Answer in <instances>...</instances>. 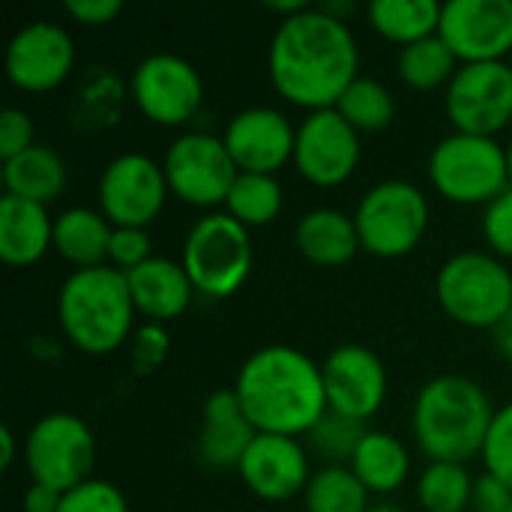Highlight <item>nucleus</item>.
<instances>
[{"label": "nucleus", "instance_id": "obj_6", "mask_svg": "<svg viewBox=\"0 0 512 512\" xmlns=\"http://www.w3.org/2000/svg\"><path fill=\"white\" fill-rule=\"evenodd\" d=\"M180 264L198 294L213 300L237 294L252 273L249 228L225 210L204 213L183 237Z\"/></svg>", "mask_w": 512, "mask_h": 512}, {"label": "nucleus", "instance_id": "obj_9", "mask_svg": "<svg viewBox=\"0 0 512 512\" xmlns=\"http://www.w3.org/2000/svg\"><path fill=\"white\" fill-rule=\"evenodd\" d=\"M24 465L33 483L69 492L93 477L96 435L78 414L48 411L24 435Z\"/></svg>", "mask_w": 512, "mask_h": 512}, {"label": "nucleus", "instance_id": "obj_26", "mask_svg": "<svg viewBox=\"0 0 512 512\" xmlns=\"http://www.w3.org/2000/svg\"><path fill=\"white\" fill-rule=\"evenodd\" d=\"M348 465L369 489V495H393L408 483L411 474L408 447L384 429H369Z\"/></svg>", "mask_w": 512, "mask_h": 512}, {"label": "nucleus", "instance_id": "obj_2", "mask_svg": "<svg viewBox=\"0 0 512 512\" xmlns=\"http://www.w3.org/2000/svg\"><path fill=\"white\" fill-rule=\"evenodd\" d=\"M234 393L258 432L300 438L330 411L321 366L291 345L252 351L234 378Z\"/></svg>", "mask_w": 512, "mask_h": 512}, {"label": "nucleus", "instance_id": "obj_24", "mask_svg": "<svg viewBox=\"0 0 512 512\" xmlns=\"http://www.w3.org/2000/svg\"><path fill=\"white\" fill-rule=\"evenodd\" d=\"M114 225L96 207H66L54 216V249L72 270L108 264Z\"/></svg>", "mask_w": 512, "mask_h": 512}, {"label": "nucleus", "instance_id": "obj_18", "mask_svg": "<svg viewBox=\"0 0 512 512\" xmlns=\"http://www.w3.org/2000/svg\"><path fill=\"white\" fill-rule=\"evenodd\" d=\"M222 141L240 171L276 174L294 162L297 126L273 105H249L225 123Z\"/></svg>", "mask_w": 512, "mask_h": 512}, {"label": "nucleus", "instance_id": "obj_41", "mask_svg": "<svg viewBox=\"0 0 512 512\" xmlns=\"http://www.w3.org/2000/svg\"><path fill=\"white\" fill-rule=\"evenodd\" d=\"M471 510L474 512H510L512 510V489L498 480L495 474L483 471L474 477V495H471Z\"/></svg>", "mask_w": 512, "mask_h": 512}, {"label": "nucleus", "instance_id": "obj_35", "mask_svg": "<svg viewBox=\"0 0 512 512\" xmlns=\"http://www.w3.org/2000/svg\"><path fill=\"white\" fill-rule=\"evenodd\" d=\"M57 512H129V504L111 480L90 477L81 486L63 492Z\"/></svg>", "mask_w": 512, "mask_h": 512}, {"label": "nucleus", "instance_id": "obj_15", "mask_svg": "<svg viewBox=\"0 0 512 512\" xmlns=\"http://www.w3.org/2000/svg\"><path fill=\"white\" fill-rule=\"evenodd\" d=\"M360 156V132L336 108L309 111L297 123L294 168L303 180L315 186H339L357 171Z\"/></svg>", "mask_w": 512, "mask_h": 512}, {"label": "nucleus", "instance_id": "obj_32", "mask_svg": "<svg viewBox=\"0 0 512 512\" xmlns=\"http://www.w3.org/2000/svg\"><path fill=\"white\" fill-rule=\"evenodd\" d=\"M336 111L357 132H378L396 120V96L384 81L372 75H357L339 96Z\"/></svg>", "mask_w": 512, "mask_h": 512}, {"label": "nucleus", "instance_id": "obj_16", "mask_svg": "<svg viewBox=\"0 0 512 512\" xmlns=\"http://www.w3.org/2000/svg\"><path fill=\"white\" fill-rule=\"evenodd\" d=\"M324 390H327V405L333 414L351 417V420H372L384 399H387V369L384 360L357 342L336 345L324 363Z\"/></svg>", "mask_w": 512, "mask_h": 512}, {"label": "nucleus", "instance_id": "obj_11", "mask_svg": "<svg viewBox=\"0 0 512 512\" xmlns=\"http://www.w3.org/2000/svg\"><path fill=\"white\" fill-rule=\"evenodd\" d=\"M129 99L156 126L189 123L204 102V78L192 60L174 51L141 57L129 75Z\"/></svg>", "mask_w": 512, "mask_h": 512}, {"label": "nucleus", "instance_id": "obj_21", "mask_svg": "<svg viewBox=\"0 0 512 512\" xmlns=\"http://www.w3.org/2000/svg\"><path fill=\"white\" fill-rule=\"evenodd\" d=\"M126 282H129L135 312L153 324L177 321L189 309L192 294H198L183 264L174 258H162V255H153L135 270H129Z\"/></svg>", "mask_w": 512, "mask_h": 512}, {"label": "nucleus", "instance_id": "obj_37", "mask_svg": "<svg viewBox=\"0 0 512 512\" xmlns=\"http://www.w3.org/2000/svg\"><path fill=\"white\" fill-rule=\"evenodd\" d=\"M168 351H171V336H168L165 324L144 321L141 327H135V333L129 339V357H132V369L138 375L156 372L165 363Z\"/></svg>", "mask_w": 512, "mask_h": 512}, {"label": "nucleus", "instance_id": "obj_50", "mask_svg": "<svg viewBox=\"0 0 512 512\" xmlns=\"http://www.w3.org/2000/svg\"><path fill=\"white\" fill-rule=\"evenodd\" d=\"M303 512H306V510H303Z\"/></svg>", "mask_w": 512, "mask_h": 512}, {"label": "nucleus", "instance_id": "obj_48", "mask_svg": "<svg viewBox=\"0 0 512 512\" xmlns=\"http://www.w3.org/2000/svg\"><path fill=\"white\" fill-rule=\"evenodd\" d=\"M366 512H408V510H402V507H393V504H375V507H369Z\"/></svg>", "mask_w": 512, "mask_h": 512}, {"label": "nucleus", "instance_id": "obj_49", "mask_svg": "<svg viewBox=\"0 0 512 512\" xmlns=\"http://www.w3.org/2000/svg\"><path fill=\"white\" fill-rule=\"evenodd\" d=\"M507 162H510V186H512V141L507 144Z\"/></svg>", "mask_w": 512, "mask_h": 512}, {"label": "nucleus", "instance_id": "obj_30", "mask_svg": "<svg viewBox=\"0 0 512 512\" xmlns=\"http://www.w3.org/2000/svg\"><path fill=\"white\" fill-rule=\"evenodd\" d=\"M282 204L285 195L276 174L240 171L225 198V213H231L246 228H258V225H270L282 213Z\"/></svg>", "mask_w": 512, "mask_h": 512}, {"label": "nucleus", "instance_id": "obj_51", "mask_svg": "<svg viewBox=\"0 0 512 512\" xmlns=\"http://www.w3.org/2000/svg\"><path fill=\"white\" fill-rule=\"evenodd\" d=\"M510 512H512V510H510Z\"/></svg>", "mask_w": 512, "mask_h": 512}, {"label": "nucleus", "instance_id": "obj_19", "mask_svg": "<svg viewBox=\"0 0 512 512\" xmlns=\"http://www.w3.org/2000/svg\"><path fill=\"white\" fill-rule=\"evenodd\" d=\"M237 471L246 489L270 504L291 501L294 495L306 492L312 480L309 453L300 444V438L270 435V432H258L252 438Z\"/></svg>", "mask_w": 512, "mask_h": 512}, {"label": "nucleus", "instance_id": "obj_8", "mask_svg": "<svg viewBox=\"0 0 512 512\" xmlns=\"http://www.w3.org/2000/svg\"><path fill=\"white\" fill-rule=\"evenodd\" d=\"M351 216L366 252L402 258L414 252L429 231V198L417 183L390 177L369 186Z\"/></svg>", "mask_w": 512, "mask_h": 512}, {"label": "nucleus", "instance_id": "obj_46", "mask_svg": "<svg viewBox=\"0 0 512 512\" xmlns=\"http://www.w3.org/2000/svg\"><path fill=\"white\" fill-rule=\"evenodd\" d=\"M264 6H267L270 12H279L282 18H291V15H297V12L309 9L312 3H306V0H267Z\"/></svg>", "mask_w": 512, "mask_h": 512}, {"label": "nucleus", "instance_id": "obj_1", "mask_svg": "<svg viewBox=\"0 0 512 512\" xmlns=\"http://www.w3.org/2000/svg\"><path fill=\"white\" fill-rule=\"evenodd\" d=\"M270 84L288 102L321 111L336 108L345 87L360 75V48L348 21L321 6L282 18L267 48Z\"/></svg>", "mask_w": 512, "mask_h": 512}, {"label": "nucleus", "instance_id": "obj_33", "mask_svg": "<svg viewBox=\"0 0 512 512\" xmlns=\"http://www.w3.org/2000/svg\"><path fill=\"white\" fill-rule=\"evenodd\" d=\"M474 477L462 462H429L417 480V504L423 512L471 510Z\"/></svg>", "mask_w": 512, "mask_h": 512}, {"label": "nucleus", "instance_id": "obj_36", "mask_svg": "<svg viewBox=\"0 0 512 512\" xmlns=\"http://www.w3.org/2000/svg\"><path fill=\"white\" fill-rule=\"evenodd\" d=\"M480 456H483V471L495 474L512 489V402L495 411Z\"/></svg>", "mask_w": 512, "mask_h": 512}, {"label": "nucleus", "instance_id": "obj_25", "mask_svg": "<svg viewBox=\"0 0 512 512\" xmlns=\"http://www.w3.org/2000/svg\"><path fill=\"white\" fill-rule=\"evenodd\" d=\"M0 174H3L6 195L36 201V204H45V207L63 195L66 180H69L63 156L54 147L39 144V141L33 147H27L24 153L6 159Z\"/></svg>", "mask_w": 512, "mask_h": 512}, {"label": "nucleus", "instance_id": "obj_23", "mask_svg": "<svg viewBox=\"0 0 512 512\" xmlns=\"http://www.w3.org/2000/svg\"><path fill=\"white\" fill-rule=\"evenodd\" d=\"M297 252L318 267H345L363 249L357 222L339 207H315L306 210L294 228Z\"/></svg>", "mask_w": 512, "mask_h": 512}, {"label": "nucleus", "instance_id": "obj_28", "mask_svg": "<svg viewBox=\"0 0 512 512\" xmlns=\"http://www.w3.org/2000/svg\"><path fill=\"white\" fill-rule=\"evenodd\" d=\"M126 99V84L108 66H90L75 87L69 117L81 129L114 126Z\"/></svg>", "mask_w": 512, "mask_h": 512}, {"label": "nucleus", "instance_id": "obj_5", "mask_svg": "<svg viewBox=\"0 0 512 512\" xmlns=\"http://www.w3.org/2000/svg\"><path fill=\"white\" fill-rule=\"evenodd\" d=\"M435 297L456 324L495 330L512 309V270L492 252H456L435 276Z\"/></svg>", "mask_w": 512, "mask_h": 512}, {"label": "nucleus", "instance_id": "obj_7", "mask_svg": "<svg viewBox=\"0 0 512 512\" xmlns=\"http://www.w3.org/2000/svg\"><path fill=\"white\" fill-rule=\"evenodd\" d=\"M435 192L456 204H489L510 189L507 147L492 135L450 132L429 153Z\"/></svg>", "mask_w": 512, "mask_h": 512}, {"label": "nucleus", "instance_id": "obj_27", "mask_svg": "<svg viewBox=\"0 0 512 512\" xmlns=\"http://www.w3.org/2000/svg\"><path fill=\"white\" fill-rule=\"evenodd\" d=\"M441 6L438 0H372L366 6L369 24L390 42L411 45L438 33L441 27Z\"/></svg>", "mask_w": 512, "mask_h": 512}, {"label": "nucleus", "instance_id": "obj_12", "mask_svg": "<svg viewBox=\"0 0 512 512\" xmlns=\"http://www.w3.org/2000/svg\"><path fill=\"white\" fill-rule=\"evenodd\" d=\"M168 192L162 162L138 150L114 156L96 183L99 210L114 228H147L162 213Z\"/></svg>", "mask_w": 512, "mask_h": 512}, {"label": "nucleus", "instance_id": "obj_42", "mask_svg": "<svg viewBox=\"0 0 512 512\" xmlns=\"http://www.w3.org/2000/svg\"><path fill=\"white\" fill-rule=\"evenodd\" d=\"M63 9L81 24L102 27V24H111L123 12V3L120 0H66Z\"/></svg>", "mask_w": 512, "mask_h": 512}, {"label": "nucleus", "instance_id": "obj_39", "mask_svg": "<svg viewBox=\"0 0 512 512\" xmlns=\"http://www.w3.org/2000/svg\"><path fill=\"white\" fill-rule=\"evenodd\" d=\"M153 258V243L147 228H114L111 246H108V264L129 273L138 264Z\"/></svg>", "mask_w": 512, "mask_h": 512}, {"label": "nucleus", "instance_id": "obj_22", "mask_svg": "<svg viewBox=\"0 0 512 512\" xmlns=\"http://www.w3.org/2000/svg\"><path fill=\"white\" fill-rule=\"evenodd\" d=\"M54 249V219L45 204L15 195L0 198V258L9 267H33Z\"/></svg>", "mask_w": 512, "mask_h": 512}, {"label": "nucleus", "instance_id": "obj_34", "mask_svg": "<svg viewBox=\"0 0 512 512\" xmlns=\"http://www.w3.org/2000/svg\"><path fill=\"white\" fill-rule=\"evenodd\" d=\"M366 432H369L366 423L327 411V414L321 417V423H318L306 438H309L312 450H315L327 465H348Z\"/></svg>", "mask_w": 512, "mask_h": 512}, {"label": "nucleus", "instance_id": "obj_45", "mask_svg": "<svg viewBox=\"0 0 512 512\" xmlns=\"http://www.w3.org/2000/svg\"><path fill=\"white\" fill-rule=\"evenodd\" d=\"M15 432L9 426L0 429V471H9L12 462H15Z\"/></svg>", "mask_w": 512, "mask_h": 512}, {"label": "nucleus", "instance_id": "obj_10", "mask_svg": "<svg viewBox=\"0 0 512 512\" xmlns=\"http://www.w3.org/2000/svg\"><path fill=\"white\" fill-rule=\"evenodd\" d=\"M171 195L192 207L225 204L240 168L234 165L222 135L189 129L180 132L162 156Z\"/></svg>", "mask_w": 512, "mask_h": 512}, {"label": "nucleus", "instance_id": "obj_13", "mask_svg": "<svg viewBox=\"0 0 512 512\" xmlns=\"http://www.w3.org/2000/svg\"><path fill=\"white\" fill-rule=\"evenodd\" d=\"M453 132L498 135L512 120V66L507 60L459 63L444 93Z\"/></svg>", "mask_w": 512, "mask_h": 512}, {"label": "nucleus", "instance_id": "obj_17", "mask_svg": "<svg viewBox=\"0 0 512 512\" xmlns=\"http://www.w3.org/2000/svg\"><path fill=\"white\" fill-rule=\"evenodd\" d=\"M438 33L459 63L504 60L512 51V0H447Z\"/></svg>", "mask_w": 512, "mask_h": 512}, {"label": "nucleus", "instance_id": "obj_4", "mask_svg": "<svg viewBox=\"0 0 512 512\" xmlns=\"http://www.w3.org/2000/svg\"><path fill=\"white\" fill-rule=\"evenodd\" d=\"M135 303L126 273L99 264L72 270L57 288V324L84 354H111L135 333Z\"/></svg>", "mask_w": 512, "mask_h": 512}, {"label": "nucleus", "instance_id": "obj_44", "mask_svg": "<svg viewBox=\"0 0 512 512\" xmlns=\"http://www.w3.org/2000/svg\"><path fill=\"white\" fill-rule=\"evenodd\" d=\"M492 342H495V348H498V354L507 360V363H512V309L510 315L492 330Z\"/></svg>", "mask_w": 512, "mask_h": 512}, {"label": "nucleus", "instance_id": "obj_43", "mask_svg": "<svg viewBox=\"0 0 512 512\" xmlns=\"http://www.w3.org/2000/svg\"><path fill=\"white\" fill-rule=\"evenodd\" d=\"M60 501H63V492H57L51 486H42V483H30L24 498H21L24 512H57Z\"/></svg>", "mask_w": 512, "mask_h": 512}, {"label": "nucleus", "instance_id": "obj_29", "mask_svg": "<svg viewBox=\"0 0 512 512\" xmlns=\"http://www.w3.org/2000/svg\"><path fill=\"white\" fill-rule=\"evenodd\" d=\"M456 69H459V57L441 39V33H432L426 39L402 45L399 57H396L399 78L414 90H435L441 84H450Z\"/></svg>", "mask_w": 512, "mask_h": 512}, {"label": "nucleus", "instance_id": "obj_31", "mask_svg": "<svg viewBox=\"0 0 512 512\" xmlns=\"http://www.w3.org/2000/svg\"><path fill=\"white\" fill-rule=\"evenodd\" d=\"M306 512H366L369 489L351 471V465H324L312 474L306 492Z\"/></svg>", "mask_w": 512, "mask_h": 512}, {"label": "nucleus", "instance_id": "obj_3", "mask_svg": "<svg viewBox=\"0 0 512 512\" xmlns=\"http://www.w3.org/2000/svg\"><path fill=\"white\" fill-rule=\"evenodd\" d=\"M489 393L468 375H435L411 408V432L429 462H471L483 453L495 420Z\"/></svg>", "mask_w": 512, "mask_h": 512}, {"label": "nucleus", "instance_id": "obj_40", "mask_svg": "<svg viewBox=\"0 0 512 512\" xmlns=\"http://www.w3.org/2000/svg\"><path fill=\"white\" fill-rule=\"evenodd\" d=\"M36 144V129H33V117L24 108H3L0 111V159H12L18 153H24L27 147Z\"/></svg>", "mask_w": 512, "mask_h": 512}, {"label": "nucleus", "instance_id": "obj_47", "mask_svg": "<svg viewBox=\"0 0 512 512\" xmlns=\"http://www.w3.org/2000/svg\"><path fill=\"white\" fill-rule=\"evenodd\" d=\"M324 12H330L333 18H339V21H348L354 12H357V3L354 0H324V3H318Z\"/></svg>", "mask_w": 512, "mask_h": 512}, {"label": "nucleus", "instance_id": "obj_20", "mask_svg": "<svg viewBox=\"0 0 512 512\" xmlns=\"http://www.w3.org/2000/svg\"><path fill=\"white\" fill-rule=\"evenodd\" d=\"M258 429L246 417L234 387L213 390L201 408V429H198V459L207 468H237L243 453L249 450Z\"/></svg>", "mask_w": 512, "mask_h": 512}, {"label": "nucleus", "instance_id": "obj_38", "mask_svg": "<svg viewBox=\"0 0 512 512\" xmlns=\"http://www.w3.org/2000/svg\"><path fill=\"white\" fill-rule=\"evenodd\" d=\"M483 237L498 258H512V186L504 189L495 201L486 204L483 210Z\"/></svg>", "mask_w": 512, "mask_h": 512}, {"label": "nucleus", "instance_id": "obj_14", "mask_svg": "<svg viewBox=\"0 0 512 512\" xmlns=\"http://www.w3.org/2000/svg\"><path fill=\"white\" fill-rule=\"evenodd\" d=\"M75 66V39L57 21H30L18 27L3 51L6 78L27 93L60 87Z\"/></svg>", "mask_w": 512, "mask_h": 512}]
</instances>
